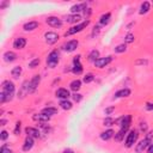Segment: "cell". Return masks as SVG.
Returning a JSON list of instances; mask_svg holds the SVG:
<instances>
[{"label": "cell", "mask_w": 153, "mask_h": 153, "mask_svg": "<svg viewBox=\"0 0 153 153\" xmlns=\"http://www.w3.org/2000/svg\"><path fill=\"white\" fill-rule=\"evenodd\" d=\"M5 123H6V120H0V124L1 126H5Z\"/></svg>", "instance_id": "50"}, {"label": "cell", "mask_w": 153, "mask_h": 153, "mask_svg": "<svg viewBox=\"0 0 153 153\" xmlns=\"http://www.w3.org/2000/svg\"><path fill=\"white\" fill-rule=\"evenodd\" d=\"M64 153H73V151H72V150H70V148H66V150L64 151Z\"/></svg>", "instance_id": "48"}, {"label": "cell", "mask_w": 153, "mask_h": 153, "mask_svg": "<svg viewBox=\"0 0 153 153\" xmlns=\"http://www.w3.org/2000/svg\"><path fill=\"white\" fill-rule=\"evenodd\" d=\"M44 37H46V42H47L48 44H54V43L58 42V39H59V35H58L56 32H53V31L46 32Z\"/></svg>", "instance_id": "7"}, {"label": "cell", "mask_w": 153, "mask_h": 153, "mask_svg": "<svg viewBox=\"0 0 153 153\" xmlns=\"http://www.w3.org/2000/svg\"><path fill=\"white\" fill-rule=\"evenodd\" d=\"M33 120L35 121H38V122H41V123H44V122H48L50 120V116L48 115H44V114H36V115H33Z\"/></svg>", "instance_id": "18"}, {"label": "cell", "mask_w": 153, "mask_h": 153, "mask_svg": "<svg viewBox=\"0 0 153 153\" xmlns=\"http://www.w3.org/2000/svg\"><path fill=\"white\" fill-rule=\"evenodd\" d=\"M72 72L74 74L79 76L83 73V66L80 64V56H76L74 60H73V68H72Z\"/></svg>", "instance_id": "5"}, {"label": "cell", "mask_w": 153, "mask_h": 153, "mask_svg": "<svg viewBox=\"0 0 153 153\" xmlns=\"http://www.w3.org/2000/svg\"><path fill=\"white\" fill-rule=\"evenodd\" d=\"M32 146H33V139L30 137H26V139L24 141V145H23V151H25V152L30 151L32 148Z\"/></svg>", "instance_id": "19"}, {"label": "cell", "mask_w": 153, "mask_h": 153, "mask_svg": "<svg viewBox=\"0 0 153 153\" xmlns=\"http://www.w3.org/2000/svg\"><path fill=\"white\" fill-rule=\"evenodd\" d=\"M9 153H13V152H12V151H10V152H9Z\"/></svg>", "instance_id": "51"}, {"label": "cell", "mask_w": 153, "mask_h": 153, "mask_svg": "<svg viewBox=\"0 0 153 153\" xmlns=\"http://www.w3.org/2000/svg\"><path fill=\"white\" fill-rule=\"evenodd\" d=\"M134 35L133 33H128V35H126V37H124V42L126 43H132L134 41Z\"/></svg>", "instance_id": "36"}, {"label": "cell", "mask_w": 153, "mask_h": 153, "mask_svg": "<svg viewBox=\"0 0 153 153\" xmlns=\"http://www.w3.org/2000/svg\"><path fill=\"white\" fill-rule=\"evenodd\" d=\"M127 130L128 129H126V128H121L120 132H118L117 134H115V140L116 141H122V139L124 138V134L127 133Z\"/></svg>", "instance_id": "29"}, {"label": "cell", "mask_w": 153, "mask_h": 153, "mask_svg": "<svg viewBox=\"0 0 153 153\" xmlns=\"http://www.w3.org/2000/svg\"><path fill=\"white\" fill-rule=\"evenodd\" d=\"M3 91L0 93V102L5 103V102H9L13 98L14 95V84L10 80H5L1 85Z\"/></svg>", "instance_id": "1"}, {"label": "cell", "mask_w": 153, "mask_h": 153, "mask_svg": "<svg viewBox=\"0 0 153 153\" xmlns=\"http://www.w3.org/2000/svg\"><path fill=\"white\" fill-rule=\"evenodd\" d=\"M83 10H86V3L84 4H78V5H73L71 7V12L73 14H79V12Z\"/></svg>", "instance_id": "17"}, {"label": "cell", "mask_w": 153, "mask_h": 153, "mask_svg": "<svg viewBox=\"0 0 153 153\" xmlns=\"http://www.w3.org/2000/svg\"><path fill=\"white\" fill-rule=\"evenodd\" d=\"M112 137H114V130H111V129H108V130H105V132H103L100 134V138L103 140H109Z\"/></svg>", "instance_id": "25"}, {"label": "cell", "mask_w": 153, "mask_h": 153, "mask_svg": "<svg viewBox=\"0 0 153 153\" xmlns=\"http://www.w3.org/2000/svg\"><path fill=\"white\" fill-rule=\"evenodd\" d=\"M29 86H30V81H29V80H25V81L23 83V85H22L20 91L18 92V98H24V97H25V95L30 93V91H29Z\"/></svg>", "instance_id": "10"}, {"label": "cell", "mask_w": 153, "mask_h": 153, "mask_svg": "<svg viewBox=\"0 0 153 153\" xmlns=\"http://www.w3.org/2000/svg\"><path fill=\"white\" fill-rule=\"evenodd\" d=\"M146 110H153V103H147L146 104Z\"/></svg>", "instance_id": "45"}, {"label": "cell", "mask_w": 153, "mask_h": 153, "mask_svg": "<svg viewBox=\"0 0 153 153\" xmlns=\"http://www.w3.org/2000/svg\"><path fill=\"white\" fill-rule=\"evenodd\" d=\"M25 133L28 134V137H30L32 139H37L41 137V133L37 128H32V127H26L25 128Z\"/></svg>", "instance_id": "11"}, {"label": "cell", "mask_w": 153, "mask_h": 153, "mask_svg": "<svg viewBox=\"0 0 153 153\" xmlns=\"http://www.w3.org/2000/svg\"><path fill=\"white\" fill-rule=\"evenodd\" d=\"M11 74H12V77L14 79H18L20 77V74H22V67H19V66L14 67V68L11 71Z\"/></svg>", "instance_id": "31"}, {"label": "cell", "mask_w": 153, "mask_h": 153, "mask_svg": "<svg viewBox=\"0 0 153 153\" xmlns=\"http://www.w3.org/2000/svg\"><path fill=\"white\" fill-rule=\"evenodd\" d=\"M114 110H115V108L114 106H110V108H106V109L104 110V112H105V115H110Z\"/></svg>", "instance_id": "44"}, {"label": "cell", "mask_w": 153, "mask_h": 153, "mask_svg": "<svg viewBox=\"0 0 153 153\" xmlns=\"http://www.w3.org/2000/svg\"><path fill=\"white\" fill-rule=\"evenodd\" d=\"M56 112H58V109H55V108H44L42 110V114L44 115H48V116H52V115H55Z\"/></svg>", "instance_id": "27"}, {"label": "cell", "mask_w": 153, "mask_h": 153, "mask_svg": "<svg viewBox=\"0 0 153 153\" xmlns=\"http://www.w3.org/2000/svg\"><path fill=\"white\" fill-rule=\"evenodd\" d=\"M127 50L126 44H118L117 47H115V53H124Z\"/></svg>", "instance_id": "33"}, {"label": "cell", "mask_w": 153, "mask_h": 153, "mask_svg": "<svg viewBox=\"0 0 153 153\" xmlns=\"http://www.w3.org/2000/svg\"><path fill=\"white\" fill-rule=\"evenodd\" d=\"M90 24V20H85V22H83V23H80V24H78V25H74V26H72L71 29L67 31L66 33H65V36L67 37V36H71V35H74V33H77V32H80V31H83L85 28H86L87 25Z\"/></svg>", "instance_id": "2"}, {"label": "cell", "mask_w": 153, "mask_h": 153, "mask_svg": "<svg viewBox=\"0 0 153 153\" xmlns=\"http://www.w3.org/2000/svg\"><path fill=\"white\" fill-rule=\"evenodd\" d=\"M130 122H132V117H130V115H126V116H122L120 120L117 121L118 126H120L121 128H126L128 129L129 126H130Z\"/></svg>", "instance_id": "9"}, {"label": "cell", "mask_w": 153, "mask_h": 153, "mask_svg": "<svg viewBox=\"0 0 153 153\" xmlns=\"http://www.w3.org/2000/svg\"><path fill=\"white\" fill-rule=\"evenodd\" d=\"M98 59H99V52H98V50H92V52L89 54V60L90 61L96 62Z\"/></svg>", "instance_id": "30"}, {"label": "cell", "mask_w": 153, "mask_h": 153, "mask_svg": "<svg viewBox=\"0 0 153 153\" xmlns=\"http://www.w3.org/2000/svg\"><path fill=\"white\" fill-rule=\"evenodd\" d=\"M150 7H151V5H150L148 1L142 3V4H141V7H140V14H145V13H147V12L150 11Z\"/></svg>", "instance_id": "28"}, {"label": "cell", "mask_w": 153, "mask_h": 153, "mask_svg": "<svg viewBox=\"0 0 153 153\" xmlns=\"http://www.w3.org/2000/svg\"><path fill=\"white\" fill-rule=\"evenodd\" d=\"M148 64V61L147 60H144V59H140V60H137L135 61V65L137 66H140V65H147Z\"/></svg>", "instance_id": "40"}, {"label": "cell", "mask_w": 153, "mask_h": 153, "mask_svg": "<svg viewBox=\"0 0 153 153\" xmlns=\"http://www.w3.org/2000/svg\"><path fill=\"white\" fill-rule=\"evenodd\" d=\"M147 152H148V153H153V144H151V145L148 146V148H147Z\"/></svg>", "instance_id": "46"}, {"label": "cell", "mask_w": 153, "mask_h": 153, "mask_svg": "<svg viewBox=\"0 0 153 153\" xmlns=\"http://www.w3.org/2000/svg\"><path fill=\"white\" fill-rule=\"evenodd\" d=\"M7 5H9V3H3L1 5H0V7H1V9H4L5 6H7Z\"/></svg>", "instance_id": "49"}, {"label": "cell", "mask_w": 153, "mask_h": 153, "mask_svg": "<svg viewBox=\"0 0 153 153\" xmlns=\"http://www.w3.org/2000/svg\"><path fill=\"white\" fill-rule=\"evenodd\" d=\"M46 22H47L48 25L53 26V28H60V26L62 25L61 19H59L58 17H48Z\"/></svg>", "instance_id": "12"}, {"label": "cell", "mask_w": 153, "mask_h": 153, "mask_svg": "<svg viewBox=\"0 0 153 153\" xmlns=\"http://www.w3.org/2000/svg\"><path fill=\"white\" fill-rule=\"evenodd\" d=\"M59 52L58 50H53L52 53H50L48 55L47 58V65L48 67H50V68H54V67L59 64Z\"/></svg>", "instance_id": "3"}, {"label": "cell", "mask_w": 153, "mask_h": 153, "mask_svg": "<svg viewBox=\"0 0 153 153\" xmlns=\"http://www.w3.org/2000/svg\"><path fill=\"white\" fill-rule=\"evenodd\" d=\"M37 26H38L37 22H29V23L24 24V30L25 31H32V30L37 29Z\"/></svg>", "instance_id": "23"}, {"label": "cell", "mask_w": 153, "mask_h": 153, "mask_svg": "<svg viewBox=\"0 0 153 153\" xmlns=\"http://www.w3.org/2000/svg\"><path fill=\"white\" fill-rule=\"evenodd\" d=\"M70 87H71V90H72V91L77 92L78 90L81 87V81L79 80V79H76V80H73V81L70 84Z\"/></svg>", "instance_id": "22"}, {"label": "cell", "mask_w": 153, "mask_h": 153, "mask_svg": "<svg viewBox=\"0 0 153 153\" xmlns=\"http://www.w3.org/2000/svg\"><path fill=\"white\" fill-rule=\"evenodd\" d=\"M130 96V90L129 89H122L120 91H117L115 93V97L114 98H121V97H128Z\"/></svg>", "instance_id": "20"}, {"label": "cell", "mask_w": 153, "mask_h": 153, "mask_svg": "<svg viewBox=\"0 0 153 153\" xmlns=\"http://www.w3.org/2000/svg\"><path fill=\"white\" fill-rule=\"evenodd\" d=\"M138 137H139V134H138L137 130H130L129 134L127 135V139H126V146L127 147H132L135 142H137Z\"/></svg>", "instance_id": "4"}, {"label": "cell", "mask_w": 153, "mask_h": 153, "mask_svg": "<svg viewBox=\"0 0 153 153\" xmlns=\"http://www.w3.org/2000/svg\"><path fill=\"white\" fill-rule=\"evenodd\" d=\"M80 19H81L80 14H71V16L67 17L66 22H67V23H78Z\"/></svg>", "instance_id": "24"}, {"label": "cell", "mask_w": 153, "mask_h": 153, "mask_svg": "<svg viewBox=\"0 0 153 153\" xmlns=\"http://www.w3.org/2000/svg\"><path fill=\"white\" fill-rule=\"evenodd\" d=\"M7 138H9V133L6 132V130H3V132L0 133V139H1L3 141H5Z\"/></svg>", "instance_id": "38"}, {"label": "cell", "mask_w": 153, "mask_h": 153, "mask_svg": "<svg viewBox=\"0 0 153 153\" xmlns=\"http://www.w3.org/2000/svg\"><path fill=\"white\" fill-rule=\"evenodd\" d=\"M145 139L152 142V140H153V130H151V132H148V133L146 134V138H145Z\"/></svg>", "instance_id": "41"}, {"label": "cell", "mask_w": 153, "mask_h": 153, "mask_svg": "<svg viewBox=\"0 0 153 153\" xmlns=\"http://www.w3.org/2000/svg\"><path fill=\"white\" fill-rule=\"evenodd\" d=\"M103 123H104V126L110 127V126H112V124H114V120H112L111 117H106V118H104Z\"/></svg>", "instance_id": "37"}, {"label": "cell", "mask_w": 153, "mask_h": 153, "mask_svg": "<svg viewBox=\"0 0 153 153\" xmlns=\"http://www.w3.org/2000/svg\"><path fill=\"white\" fill-rule=\"evenodd\" d=\"M38 64H39V59H33L29 62V67L30 68H35V67L38 66Z\"/></svg>", "instance_id": "35"}, {"label": "cell", "mask_w": 153, "mask_h": 153, "mask_svg": "<svg viewBox=\"0 0 153 153\" xmlns=\"http://www.w3.org/2000/svg\"><path fill=\"white\" fill-rule=\"evenodd\" d=\"M78 44H79V42L77 41V39H71V41H68V42H66L65 44H64V48L66 52H68V53H71V52H74V50L77 49V47H78Z\"/></svg>", "instance_id": "8"}, {"label": "cell", "mask_w": 153, "mask_h": 153, "mask_svg": "<svg viewBox=\"0 0 153 153\" xmlns=\"http://www.w3.org/2000/svg\"><path fill=\"white\" fill-rule=\"evenodd\" d=\"M81 98H83V96L80 95V93H74V95H73V99H74V102H77V103H78V102H80L81 100Z\"/></svg>", "instance_id": "39"}, {"label": "cell", "mask_w": 153, "mask_h": 153, "mask_svg": "<svg viewBox=\"0 0 153 153\" xmlns=\"http://www.w3.org/2000/svg\"><path fill=\"white\" fill-rule=\"evenodd\" d=\"M56 97L58 98H60V99H62V100H65V99H67L70 97V91L67 89H59L58 91H56Z\"/></svg>", "instance_id": "14"}, {"label": "cell", "mask_w": 153, "mask_h": 153, "mask_svg": "<svg viewBox=\"0 0 153 153\" xmlns=\"http://www.w3.org/2000/svg\"><path fill=\"white\" fill-rule=\"evenodd\" d=\"M60 106H61L64 110H70V109H72V103H71L70 100L65 99V100H61V102H60Z\"/></svg>", "instance_id": "32"}, {"label": "cell", "mask_w": 153, "mask_h": 153, "mask_svg": "<svg viewBox=\"0 0 153 153\" xmlns=\"http://www.w3.org/2000/svg\"><path fill=\"white\" fill-rule=\"evenodd\" d=\"M151 145V141H148V140H142V141H140V142L138 144V146H137V148H135V151H137L138 153H141V152H144L147 147H148Z\"/></svg>", "instance_id": "15"}, {"label": "cell", "mask_w": 153, "mask_h": 153, "mask_svg": "<svg viewBox=\"0 0 153 153\" xmlns=\"http://www.w3.org/2000/svg\"><path fill=\"white\" fill-rule=\"evenodd\" d=\"M20 132V122H17L16 123V129H14V134L16 135H18Z\"/></svg>", "instance_id": "43"}, {"label": "cell", "mask_w": 153, "mask_h": 153, "mask_svg": "<svg viewBox=\"0 0 153 153\" xmlns=\"http://www.w3.org/2000/svg\"><path fill=\"white\" fill-rule=\"evenodd\" d=\"M26 44V39L23 37H19V38H16L14 42H13V48L14 49H23Z\"/></svg>", "instance_id": "16"}, {"label": "cell", "mask_w": 153, "mask_h": 153, "mask_svg": "<svg viewBox=\"0 0 153 153\" xmlns=\"http://www.w3.org/2000/svg\"><path fill=\"white\" fill-rule=\"evenodd\" d=\"M112 61V58L111 56H105V58H99L97 61L95 62V66L98 67V68H103V67L108 66Z\"/></svg>", "instance_id": "6"}, {"label": "cell", "mask_w": 153, "mask_h": 153, "mask_svg": "<svg viewBox=\"0 0 153 153\" xmlns=\"http://www.w3.org/2000/svg\"><path fill=\"white\" fill-rule=\"evenodd\" d=\"M93 29H95V30H93V33H92V35H95V33H98V32H99V26H95Z\"/></svg>", "instance_id": "47"}, {"label": "cell", "mask_w": 153, "mask_h": 153, "mask_svg": "<svg viewBox=\"0 0 153 153\" xmlns=\"http://www.w3.org/2000/svg\"><path fill=\"white\" fill-rule=\"evenodd\" d=\"M140 130H141V132H146V130H147V123L146 122H141L140 123Z\"/></svg>", "instance_id": "42"}, {"label": "cell", "mask_w": 153, "mask_h": 153, "mask_svg": "<svg viewBox=\"0 0 153 153\" xmlns=\"http://www.w3.org/2000/svg\"><path fill=\"white\" fill-rule=\"evenodd\" d=\"M95 80V76L92 74V73H89V74H86L84 77V83L85 84H89V83H91Z\"/></svg>", "instance_id": "34"}, {"label": "cell", "mask_w": 153, "mask_h": 153, "mask_svg": "<svg viewBox=\"0 0 153 153\" xmlns=\"http://www.w3.org/2000/svg\"><path fill=\"white\" fill-rule=\"evenodd\" d=\"M110 18H111V13H105L99 18V23L102 25H106L110 22Z\"/></svg>", "instance_id": "26"}, {"label": "cell", "mask_w": 153, "mask_h": 153, "mask_svg": "<svg viewBox=\"0 0 153 153\" xmlns=\"http://www.w3.org/2000/svg\"><path fill=\"white\" fill-rule=\"evenodd\" d=\"M16 59H17V55L13 52H6V53L4 54V60L6 61V62H12Z\"/></svg>", "instance_id": "21"}, {"label": "cell", "mask_w": 153, "mask_h": 153, "mask_svg": "<svg viewBox=\"0 0 153 153\" xmlns=\"http://www.w3.org/2000/svg\"><path fill=\"white\" fill-rule=\"evenodd\" d=\"M39 81H41V77H39V76H35V77H33L31 80H30V86H29V91H30V93L33 92V91H35V90L37 89Z\"/></svg>", "instance_id": "13"}]
</instances>
